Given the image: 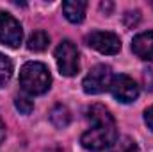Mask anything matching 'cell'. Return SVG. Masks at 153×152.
Returning <instances> with one entry per match:
<instances>
[{
    "label": "cell",
    "mask_w": 153,
    "mask_h": 152,
    "mask_svg": "<svg viewBox=\"0 0 153 152\" xmlns=\"http://www.w3.org/2000/svg\"><path fill=\"white\" fill-rule=\"evenodd\" d=\"M87 2L85 0H66L62 2V13L71 23H80L85 18Z\"/></svg>",
    "instance_id": "obj_9"
},
{
    "label": "cell",
    "mask_w": 153,
    "mask_h": 152,
    "mask_svg": "<svg viewBox=\"0 0 153 152\" xmlns=\"http://www.w3.org/2000/svg\"><path fill=\"white\" fill-rule=\"evenodd\" d=\"M112 70L107 65H96L94 68L89 70V74L84 77L82 81V88L85 93L89 95H100L103 91H107L111 88L112 82Z\"/></svg>",
    "instance_id": "obj_4"
},
{
    "label": "cell",
    "mask_w": 153,
    "mask_h": 152,
    "mask_svg": "<svg viewBox=\"0 0 153 152\" xmlns=\"http://www.w3.org/2000/svg\"><path fill=\"white\" fill-rule=\"evenodd\" d=\"M5 138V123H4V120H2V116H0V141Z\"/></svg>",
    "instance_id": "obj_16"
},
{
    "label": "cell",
    "mask_w": 153,
    "mask_h": 152,
    "mask_svg": "<svg viewBox=\"0 0 153 152\" xmlns=\"http://www.w3.org/2000/svg\"><path fill=\"white\" fill-rule=\"evenodd\" d=\"M111 152H139V149H137V143L132 138L123 136V138H117L114 141Z\"/></svg>",
    "instance_id": "obj_12"
},
{
    "label": "cell",
    "mask_w": 153,
    "mask_h": 152,
    "mask_svg": "<svg viewBox=\"0 0 153 152\" xmlns=\"http://www.w3.org/2000/svg\"><path fill=\"white\" fill-rule=\"evenodd\" d=\"M22 39L23 31L20 22L7 13H0V43L9 48H18Z\"/></svg>",
    "instance_id": "obj_5"
},
{
    "label": "cell",
    "mask_w": 153,
    "mask_h": 152,
    "mask_svg": "<svg viewBox=\"0 0 153 152\" xmlns=\"http://www.w3.org/2000/svg\"><path fill=\"white\" fill-rule=\"evenodd\" d=\"M55 61L59 66V72L66 77H73L80 70V61H78V48L73 41L64 39L59 43L55 48Z\"/></svg>",
    "instance_id": "obj_3"
},
{
    "label": "cell",
    "mask_w": 153,
    "mask_h": 152,
    "mask_svg": "<svg viewBox=\"0 0 153 152\" xmlns=\"http://www.w3.org/2000/svg\"><path fill=\"white\" fill-rule=\"evenodd\" d=\"M87 120L91 122V129L85 131L80 138L84 149L91 152H102L114 145L117 140L114 116L105 106L94 104L87 109Z\"/></svg>",
    "instance_id": "obj_1"
},
{
    "label": "cell",
    "mask_w": 153,
    "mask_h": 152,
    "mask_svg": "<svg viewBox=\"0 0 153 152\" xmlns=\"http://www.w3.org/2000/svg\"><path fill=\"white\" fill-rule=\"evenodd\" d=\"M14 106H16V109L22 114H30L32 109H34V102L29 97H25V95H18L14 99Z\"/></svg>",
    "instance_id": "obj_14"
},
{
    "label": "cell",
    "mask_w": 153,
    "mask_h": 152,
    "mask_svg": "<svg viewBox=\"0 0 153 152\" xmlns=\"http://www.w3.org/2000/svg\"><path fill=\"white\" fill-rule=\"evenodd\" d=\"M50 43V36L45 31H36L34 34H30V38L27 41V48L32 52H43Z\"/></svg>",
    "instance_id": "obj_11"
},
{
    "label": "cell",
    "mask_w": 153,
    "mask_h": 152,
    "mask_svg": "<svg viewBox=\"0 0 153 152\" xmlns=\"http://www.w3.org/2000/svg\"><path fill=\"white\" fill-rule=\"evenodd\" d=\"M50 120H52V123H53L57 129H64V127L70 123V120H71L70 109H68L66 106H62V104L53 106L52 111H50Z\"/></svg>",
    "instance_id": "obj_10"
},
{
    "label": "cell",
    "mask_w": 153,
    "mask_h": 152,
    "mask_svg": "<svg viewBox=\"0 0 153 152\" xmlns=\"http://www.w3.org/2000/svg\"><path fill=\"white\" fill-rule=\"evenodd\" d=\"M20 84L30 95H43L50 90L52 75L50 70L38 61H29L20 70Z\"/></svg>",
    "instance_id": "obj_2"
},
{
    "label": "cell",
    "mask_w": 153,
    "mask_h": 152,
    "mask_svg": "<svg viewBox=\"0 0 153 152\" xmlns=\"http://www.w3.org/2000/svg\"><path fill=\"white\" fill-rule=\"evenodd\" d=\"M144 122H146V125L153 131V106H150V108L144 111Z\"/></svg>",
    "instance_id": "obj_15"
},
{
    "label": "cell",
    "mask_w": 153,
    "mask_h": 152,
    "mask_svg": "<svg viewBox=\"0 0 153 152\" xmlns=\"http://www.w3.org/2000/svg\"><path fill=\"white\" fill-rule=\"evenodd\" d=\"M13 75V63L7 56H4L0 52V88L5 86V82Z\"/></svg>",
    "instance_id": "obj_13"
},
{
    "label": "cell",
    "mask_w": 153,
    "mask_h": 152,
    "mask_svg": "<svg viewBox=\"0 0 153 152\" xmlns=\"http://www.w3.org/2000/svg\"><path fill=\"white\" fill-rule=\"evenodd\" d=\"M85 43L91 48H94V50H98L102 54H109V56L117 54L121 50L119 38L114 32H107V31H93L91 34L85 36Z\"/></svg>",
    "instance_id": "obj_7"
},
{
    "label": "cell",
    "mask_w": 153,
    "mask_h": 152,
    "mask_svg": "<svg viewBox=\"0 0 153 152\" xmlns=\"http://www.w3.org/2000/svg\"><path fill=\"white\" fill-rule=\"evenodd\" d=\"M111 93L116 100L123 102V104H130L139 97V86L137 82L128 75H114L111 82Z\"/></svg>",
    "instance_id": "obj_6"
},
{
    "label": "cell",
    "mask_w": 153,
    "mask_h": 152,
    "mask_svg": "<svg viewBox=\"0 0 153 152\" xmlns=\"http://www.w3.org/2000/svg\"><path fill=\"white\" fill-rule=\"evenodd\" d=\"M132 52L139 59L153 63V31L137 34L132 41Z\"/></svg>",
    "instance_id": "obj_8"
}]
</instances>
